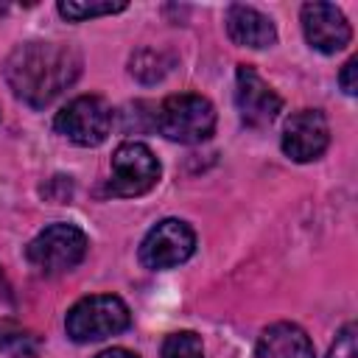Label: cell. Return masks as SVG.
Segmentation results:
<instances>
[{
    "mask_svg": "<svg viewBox=\"0 0 358 358\" xmlns=\"http://www.w3.org/2000/svg\"><path fill=\"white\" fill-rule=\"evenodd\" d=\"M53 126L76 145H101L112 129V106L101 95H78L56 112Z\"/></svg>",
    "mask_w": 358,
    "mask_h": 358,
    "instance_id": "8992f818",
    "label": "cell"
},
{
    "mask_svg": "<svg viewBox=\"0 0 358 358\" xmlns=\"http://www.w3.org/2000/svg\"><path fill=\"white\" fill-rule=\"evenodd\" d=\"M224 22H227L229 39L235 45H243V48H271L277 39L274 22L252 6H241V3L229 6Z\"/></svg>",
    "mask_w": 358,
    "mask_h": 358,
    "instance_id": "7c38bea8",
    "label": "cell"
},
{
    "mask_svg": "<svg viewBox=\"0 0 358 358\" xmlns=\"http://www.w3.org/2000/svg\"><path fill=\"white\" fill-rule=\"evenodd\" d=\"M154 129L173 143H204L215 131V106L196 92L168 95L154 109Z\"/></svg>",
    "mask_w": 358,
    "mask_h": 358,
    "instance_id": "7a4b0ae2",
    "label": "cell"
},
{
    "mask_svg": "<svg viewBox=\"0 0 358 358\" xmlns=\"http://www.w3.org/2000/svg\"><path fill=\"white\" fill-rule=\"evenodd\" d=\"M196 249V232L182 218H165L151 227L140 243V263L151 271L173 268L185 263Z\"/></svg>",
    "mask_w": 358,
    "mask_h": 358,
    "instance_id": "52a82bcc",
    "label": "cell"
},
{
    "mask_svg": "<svg viewBox=\"0 0 358 358\" xmlns=\"http://www.w3.org/2000/svg\"><path fill=\"white\" fill-rule=\"evenodd\" d=\"M255 358H316V352L313 341L299 324L277 322L260 333L255 344Z\"/></svg>",
    "mask_w": 358,
    "mask_h": 358,
    "instance_id": "8fae6325",
    "label": "cell"
},
{
    "mask_svg": "<svg viewBox=\"0 0 358 358\" xmlns=\"http://www.w3.org/2000/svg\"><path fill=\"white\" fill-rule=\"evenodd\" d=\"M0 352L8 358H34L39 352V336L11 319L0 322Z\"/></svg>",
    "mask_w": 358,
    "mask_h": 358,
    "instance_id": "4fadbf2b",
    "label": "cell"
},
{
    "mask_svg": "<svg viewBox=\"0 0 358 358\" xmlns=\"http://www.w3.org/2000/svg\"><path fill=\"white\" fill-rule=\"evenodd\" d=\"M0 282H3V277H0Z\"/></svg>",
    "mask_w": 358,
    "mask_h": 358,
    "instance_id": "44dd1931",
    "label": "cell"
},
{
    "mask_svg": "<svg viewBox=\"0 0 358 358\" xmlns=\"http://www.w3.org/2000/svg\"><path fill=\"white\" fill-rule=\"evenodd\" d=\"M355 73H358V59H347V64H344L341 73H338V84H341V90H344L347 95H355V90H358Z\"/></svg>",
    "mask_w": 358,
    "mask_h": 358,
    "instance_id": "ac0fdd59",
    "label": "cell"
},
{
    "mask_svg": "<svg viewBox=\"0 0 358 358\" xmlns=\"http://www.w3.org/2000/svg\"><path fill=\"white\" fill-rule=\"evenodd\" d=\"M171 70V56H165L162 50H154V48H143L131 56L129 62V73L143 81V84H154L159 81L165 73Z\"/></svg>",
    "mask_w": 358,
    "mask_h": 358,
    "instance_id": "5bb4252c",
    "label": "cell"
},
{
    "mask_svg": "<svg viewBox=\"0 0 358 358\" xmlns=\"http://www.w3.org/2000/svg\"><path fill=\"white\" fill-rule=\"evenodd\" d=\"M3 11H6V3H0V14H3Z\"/></svg>",
    "mask_w": 358,
    "mask_h": 358,
    "instance_id": "ffe728a7",
    "label": "cell"
},
{
    "mask_svg": "<svg viewBox=\"0 0 358 358\" xmlns=\"http://www.w3.org/2000/svg\"><path fill=\"white\" fill-rule=\"evenodd\" d=\"M159 358H204V347L201 338L193 330H179L171 333L162 341V355Z\"/></svg>",
    "mask_w": 358,
    "mask_h": 358,
    "instance_id": "2e32d148",
    "label": "cell"
},
{
    "mask_svg": "<svg viewBox=\"0 0 358 358\" xmlns=\"http://www.w3.org/2000/svg\"><path fill=\"white\" fill-rule=\"evenodd\" d=\"M330 143V126L322 109H299L294 112L285 126H282V137L280 145L285 151L288 159L294 162H313L324 154Z\"/></svg>",
    "mask_w": 358,
    "mask_h": 358,
    "instance_id": "9c48e42d",
    "label": "cell"
},
{
    "mask_svg": "<svg viewBox=\"0 0 358 358\" xmlns=\"http://www.w3.org/2000/svg\"><path fill=\"white\" fill-rule=\"evenodd\" d=\"M305 39L319 53H338L350 45L352 28L341 8L333 3H305L299 11Z\"/></svg>",
    "mask_w": 358,
    "mask_h": 358,
    "instance_id": "30bf717a",
    "label": "cell"
},
{
    "mask_svg": "<svg viewBox=\"0 0 358 358\" xmlns=\"http://www.w3.org/2000/svg\"><path fill=\"white\" fill-rule=\"evenodd\" d=\"M159 179V159L145 143H120L112 154V176L106 182L109 196L131 199L148 193Z\"/></svg>",
    "mask_w": 358,
    "mask_h": 358,
    "instance_id": "5b68a950",
    "label": "cell"
},
{
    "mask_svg": "<svg viewBox=\"0 0 358 358\" xmlns=\"http://www.w3.org/2000/svg\"><path fill=\"white\" fill-rule=\"evenodd\" d=\"M87 255V235L73 224H50L45 227L28 246V263L42 274H62L78 266Z\"/></svg>",
    "mask_w": 358,
    "mask_h": 358,
    "instance_id": "277c9868",
    "label": "cell"
},
{
    "mask_svg": "<svg viewBox=\"0 0 358 358\" xmlns=\"http://www.w3.org/2000/svg\"><path fill=\"white\" fill-rule=\"evenodd\" d=\"M327 358H358V327L352 322L338 330Z\"/></svg>",
    "mask_w": 358,
    "mask_h": 358,
    "instance_id": "e0dca14e",
    "label": "cell"
},
{
    "mask_svg": "<svg viewBox=\"0 0 358 358\" xmlns=\"http://www.w3.org/2000/svg\"><path fill=\"white\" fill-rule=\"evenodd\" d=\"M59 14L64 20H73V22H81V20H90V17H103V14H117L126 8V3H112V0H98V3H81V0H67V3H59L56 6Z\"/></svg>",
    "mask_w": 358,
    "mask_h": 358,
    "instance_id": "9a60e30c",
    "label": "cell"
},
{
    "mask_svg": "<svg viewBox=\"0 0 358 358\" xmlns=\"http://www.w3.org/2000/svg\"><path fill=\"white\" fill-rule=\"evenodd\" d=\"M131 324L129 305L115 294H95L78 299L64 319V330L73 341L90 344L123 333Z\"/></svg>",
    "mask_w": 358,
    "mask_h": 358,
    "instance_id": "3957f363",
    "label": "cell"
},
{
    "mask_svg": "<svg viewBox=\"0 0 358 358\" xmlns=\"http://www.w3.org/2000/svg\"><path fill=\"white\" fill-rule=\"evenodd\" d=\"M3 76L22 103L45 109L81 76V53L64 42H25L8 53Z\"/></svg>",
    "mask_w": 358,
    "mask_h": 358,
    "instance_id": "6da1fadb",
    "label": "cell"
},
{
    "mask_svg": "<svg viewBox=\"0 0 358 358\" xmlns=\"http://www.w3.org/2000/svg\"><path fill=\"white\" fill-rule=\"evenodd\" d=\"M235 106H238L241 120L246 126L266 129L280 115L282 101L252 64H238V70H235Z\"/></svg>",
    "mask_w": 358,
    "mask_h": 358,
    "instance_id": "ba28073f",
    "label": "cell"
},
{
    "mask_svg": "<svg viewBox=\"0 0 358 358\" xmlns=\"http://www.w3.org/2000/svg\"><path fill=\"white\" fill-rule=\"evenodd\" d=\"M95 358H137L131 350H123V347H112V350H103V352H98Z\"/></svg>",
    "mask_w": 358,
    "mask_h": 358,
    "instance_id": "d6986e66",
    "label": "cell"
}]
</instances>
